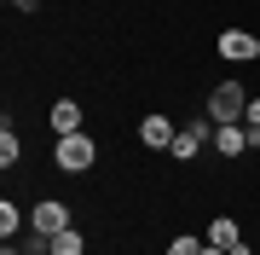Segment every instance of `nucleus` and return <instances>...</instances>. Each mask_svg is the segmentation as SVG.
<instances>
[{
    "label": "nucleus",
    "mask_w": 260,
    "mask_h": 255,
    "mask_svg": "<svg viewBox=\"0 0 260 255\" xmlns=\"http://www.w3.org/2000/svg\"><path fill=\"white\" fill-rule=\"evenodd\" d=\"M99 162V145L87 139V133H64V139H58V168L64 174H87Z\"/></svg>",
    "instance_id": "nucleus-2"
},
{
    "label": "nucleus",
    "mask_w": 260,
    "mask_h": 255,
    "mask_svg": "<svg viewBox=\"0 0 260 255\" xmlns=\"http://www.w3.org/2000/svg\"><path fill=\"white\" fill-rule=\"evenodd\" d=\"M168 255H203V244H197V238H174V244H168Z\"/></svg>",
    "instance_id": "nucleus-13"
},
{
    "label": "nucleus",
    "mask_w": 260,
    "mask_h": 255,
    "mask_svg": "<svg viewBox=\"0 0 260 255\" xmlns=\"http://www.w3.org/2000/svg\"><path fill=\"white\" fill-rule=\"evenodd\" d=\"M47 255H87V238L75 232V226H64V232L47 238Z\"/></svg>",
    "instance_id": "nucleus-10"
},
{
    "label": "nucleus",
    "mask_w": 260,
    "mask_h": 255,
    "mask_svg": "<svg viewBox=\"0 0 260 255\" xmlns=\"http://www.w3.org/2000/svg\"><path fill=\"white\" fill-rule=\"evenodd\" d=\"M29 226L52 238V232H64V226H70V209L58 203V197H47V203H35V215H29Z\"/></svg>",
    "instance_id": "nucleus-5"
},
{
    "label": "nucleus",
    "mask_w": 260,
    "mask_h": 255,
    "mask_svg": "<svg viewBox=\"0 0 260 255\" xmlns=\"http://www.w3.org/2000/svg\"><path fill=\"white\" fill-rule=\"evenodd\" d=\"M225 255H254V249H249V238H243V244H232V249H225Z\"/></svg>",
    "instance_id": "nucleus-16"
},
{
    "label": "nucleus",
    "mask_w": 260,
    "mask_h": 255,
    "mask_svg": "<svg viewBox=\"0 0 260 255\" xmlns=\"http://www.w3.org/2000/svg\"><path fill=\"white\" fill-rule=\"evenodd\" d=\"M23 226H29V220H23L18 209H12V197H6V203H0V238H6V244H12V238H18Z\"/></svg>",
    "instance_id": "nucleus-12"
},
{
    "label": "nucleus",
    "mask_w": 260,
    "mask_h": 255,
    "mask_svg": "<svg viewBox=\"0 0 260 255\" xmlns=\"http://www.w3.org/2000/svg\"><path fill=\"white\" fill-rule=\"evenodd\" d=\"M203 255H225V249H220V244H203Z\"/></svg>",
    "instance_id": "nucleus-17"
},
{
    "label": "nucleus",
    "mask_w": 260,
    "mask_h": 255,
    "mask_svg": "<svg viewBox=\"0 0 260 255\" xmlns=\"http://www.w3.org/2000/svg\"><path fill=\"white\" fill-rule=\"evenodd\" d=\"M52 133H58V139H64V133H81V104H75V99H58L52 104Z\"/></svg>",
    "instance_id": "nucleus-8"
},
{
    "label": "nucleus",
    "mask_w": 260,
    "mask_h": 255,
    "mask_svg": "<svg viewBox=\"0 0 260 255\" xmlns=\"http://www.w3.org/2000/svg\"><path fill=\"white\" fill-rule=\"evenodd\" d=\"M174 122H168V116H145V122H139V139L150 145V151H168V145H174Z\"/></svg>",
    "instance_id": "nucleus-7"
},
{
    "label": "nucleus",
    "mask_w": 260,
    "mask_h": 255,
    "mask_svg": "<svg viewBox=\"0 0 260 255\" xmlns=\"http://www.w3.org/2000/svg\"><path fill=\"white\" fill-rule=\"evenodd\" d=\"M203 244H220V249H232V244H243V232H237V220H232V215H214Z\"/></svg>",
    "instance_id": "nucleus-9"
},
{
    "label": "nucleus",
    "mask_w": 260,
    "mask_h": 255,
    "mask_svg": "<svg viewBox=\"0 0 260 255\" xmlns=\"http://www.w3.org/2000/svg\"><path fill=\"white\" fill-rule=\"evenodd\" d=\"M249 128H260V99H249V116H243Z\"/></svg>",
    "instance_id": "nucleus-14"
},
{
    "label": "nucleus",
    "mask_w": 260,
    "mask_h": 255,
    "mask_svg": "<svg viewBox=\"0 0 260 255\" xmlns=\"http://www.w3.org/2000/svg\"><path fill=\"white\" fill-rule=\"evenodd\" d=\"M243 116H249V93L237 81H220L208 93V122H243Z\"/></svg>",
    "instance_id": "nucleus-1"
},
{
    "label": "nucleus",
    "mask_w": 260,
    "mask_h": 255,
    "mask_svg": "<svg viewBox=\"0 0 260 255\" xmlns=\"http://www.w3.org/2000/svg\"><path fill=\"white\" fill-rule=\"evenodd\" d=\"M220 58H232V64L260 58V35H249V29H225V35H220Z\"/></svg>",
    "instance_id": "nucleus-4"
},
{
    "label": "nucleus",
    "mask_w": 260,
    "mask_h": 255,
    "mask_svg": "<svg viewBox=\"0 0 260 255\" xmlns=\"http://www.w3.org/2000/svg\"><path fill=\"white\" fill-rule=\"evenodd\" d=\"M6 6H18V12H35V6H41V0H6Z\"/></svg>",
    "instance_id": "nucleus-15"
},
{
    "label": "nucleus",
    "mask_w": 260,
    "mask_h": 255,
    "mask_svg": "<svg viewBox=\"0 0 260 255\" xmlns=\"http://www.w3.org/2000/svg\"><path fill=\"white\" fill-rule=\"evenodd\" d=\"M18 157H23V139H18V133H12V122H6V128H0V168H12Z\"/></svg>",
    "instance_id": "nucleus-11"
},
{
    "label": "nucleus",
    "mask_w": 260,
    "mask_h": 255,
    "mask_svg": "<svg viewBox=\"0 0 260 255\" xmlns=\"http://www.w3.org/2000/svg\"><path fill=\"white\" fill-rule=\"evenodd\" d=\"M0 255H12V244H6V249H0Z\"/></svg>",
    "instance_id": "nucleus-18"
},
{
    "label": "nucleus",
    "mask_w": 260,
    "mask_h": 255,
    "mask_svg": "<svg viewBox=\"0 0 260 255\" xmlns=\"http://www.w3.org/2000/svg\"><path fill=\"white\" fill-rule=\"evenodd\" d=\"M243 145H249L243 122H214V151L220 157H243Z\"/></svg>",
    "instance_id": "nucleus-6"
},
{
    "label": "nucleus",
    "mask_w": 260,
    "mask_h": 255,
    "mask_svg": "<svg viewBox=\"0 0 260 255\" xmlns=\"http://www.w3.org/2000/svg\"><path fill=\"white\" fill-rule=\"evenodd\" d=\"M203 145H214V122H191V128H179L174 145H168V157H174V162H197V151H203Z\"/></svg>",
    "instance_id": "nucleus-3"
}]
</instances>
